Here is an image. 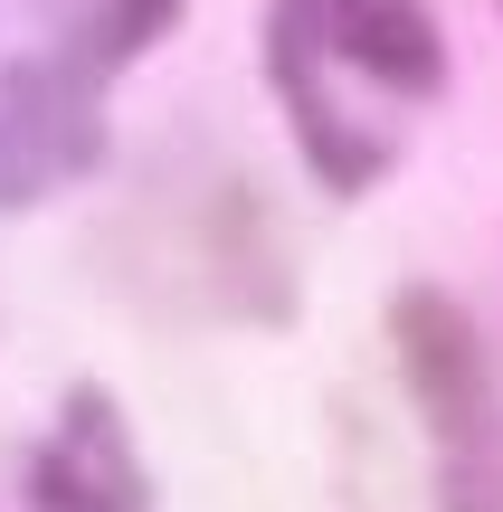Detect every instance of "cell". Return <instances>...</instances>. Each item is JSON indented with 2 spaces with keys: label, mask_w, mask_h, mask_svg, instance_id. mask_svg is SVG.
<instances>
[{
  "label": "cell",
  "mask_w": 503,
  "mask_h": 512,
  "mask_svg": "<svg viewBox=\"0 0 503 512\" xmlns=\"http://www.w3.org/2000/svg\"><path fill=\"white\" fill-rule=\"evenodd\" d=\"M390 332H399L409 399L428 408L437 456H447V512H503V399L485 351H475V323L447 294H399Z\"/></svg>",
  "instance_id": "obj_1"
},
{
  "label": "cell",
  "mask_w": 503,
  "mask_h": 512,
  "mask_svg": "<svg viewBox=\"0 0 503 512\" xmlns=\"http://www.w3.org/2000/svg\"><path fill=\"white\" fill-rule=\"evenodd\" d=\"M276 38L342 57V67H361L390 95H437V76H447V48H437V10L428 0H285Z\"/></svg>",
  "instance_id": "obj_2"
},
{
  "label": "cell",
  "mask_w": 503,
  "mask_h": 512,
  "mask_svg": "<svg viewBox=\"0 0 503 512\" xmlns=\"http://www.w3.org/2000/svg\"><path fill=\"white\" fill-rule=\"evenodd\" d=\"M181 19V0H105V57H133Z\"/></svg>",
  "instance_id": "obj_5"
},
{
  "label": "cell",
  "mask_w": 503,
  "mask_h": 512,
  "mask_svg": "<svg viewBox=\"0 0 503 512\" xmlns=\"http://www.w3.org/2000/svg\"><path fill=\"white\" fill-rule=\"evenodd\" d=\"M95 162V114L57 67L0 76V200H38L48 181Z\"/></svg>",
  "instance_id": "obj_4"
},
{
  "label": "cell",
  "mask_w": 503,
  "mask_h": 512,
  "mask_svg": "<svg viewBox=\"0 0 503 512\" xmlns=\"http://www.w3.org/2000/svg\"><path fill=\"white\" fill-rule=\"evenodd\" d=\"M29 494H38V512H152V484L133 465V437H124L105 389L67 399L57 437L29 456Z\"/></svg>",
  "instance_id": "obj_3"
}]
</instances>
